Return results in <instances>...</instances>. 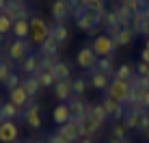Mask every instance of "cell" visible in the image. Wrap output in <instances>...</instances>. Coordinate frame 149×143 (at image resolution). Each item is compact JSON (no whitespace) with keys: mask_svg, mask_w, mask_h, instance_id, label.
I'll return each instance as SVG.
<instances>
[{"mask_svg":"<svg viewBox=\"0 0 149 143\" xmlns=\"http://www.w3.org/2000/svg\"><path fill=\"white\" fill-rule=\"evenodd\" d=\"M104 13H106V11H95V9H89V7H84V4H80V7L74 11L76 26H78L80 30H84V33L95 35V28L102 24Z\"/></svg>","mask_w":149,"mask_h":143,"instance_id":"cell-1","label":"cell"},{"mask_svg":"<svg viewBox=\"0 0 149 143\" xmlns=\"http://www.w3.org/2000/svg\"><path fill=\"white\" fill-rule=\"evenodd\" d=\"M91 48L97 54V59H112L117 46H115V39L108 37V35H97L93 39V43H91Z\"/></svg>","mask_w":149,"mask_h":143,"instance_id":"cell-2","label":"cell"},{"mask_svg":"<svg viewBox=\"0 0 149 143\" xmlns=\"http://www.w3.org/2000/svg\"><path fill=\"white\" fill-rule=\"evenodd\" d=\"M48 37H50V26L45 24V20L43 18H37V15L30 18V35H28L30 43L41 46Z\"/></svg>","mask_w":149,"mask_h":143,"instance_id":"cell-3","label":"cell"},{"mask_svg":"<svg viewBox=\"0 0 149 143\" xmlns=\"http://www.w3.org/2000/svg\"><path fill=\"white\" fill-rule=\"evenodd\" d=\"M106 95H108V98H112V100H117V102H121V104L125 106L127 102H130V83L112 78L110 87L106 89Z\"/></svg>","mask_w":149,"mask_h":143,"instance_id":"cell-4","label":"cell"},{"mask_svg":"<svg viewBox=\"0 0 149 143\" xmlns=\"http://www.w3.org/2000/svg\"><path fill=\"white\" fill-rule=\"evenodd\" d=\"M28 54H30V41H26V39H13L7 48V57L11 61H17V63H22Z\"/></svg>","mask_w":149,"mask_h":143,"instance_id":"cell-5","label":"cell"},{"mask_svg":"<svg viewBox=\"0 0 149 143\" xmlns=\"http://www.w3.org/2000/svg\"><path fill=\"white\" fill-rule=\"evenodd\" d=\"M76 63H78L82 69L93 72L95 65H97V54L93 52V48H91V46H84V48H80V52L76 54Z\"/></svg>","mask_w":149,"mask_h":143,"instance_id":"cell-6","label":"cell"},{"mask_svg":"<svg viewBox=\"0 0 149 143\" xmlns=\"http://www.w3.org/2000/svg\"><path fill=\"white\" fill-rule=\"evenodd\" d=\"M22 119L26 121V126H30V128H35V130L41 128V104L30 102L26 109L22 111Z\"/></svg>","mask_w":149,"mask_h":143,"instance_id":"cell-7","label":"cell"},{"mask_svg":"<svg viewBox=\"0 0 149 143\" xmlns=\"http://www.w3.org/2000/svg\"><path fill=\"white\" fill-rule=\"evenodd\" d=\"M2 13L7 15L13 24L17 22V20H28V7L24 2H11V0H9L7 7L2 9Z\"/></svg>","mask_w":149,"mask_h":143,"instance_id":"cell-8","label":"cell"},{"mask_svg":"<svg viewBox=\"0 0 149 143\" xmlns=\"http://www.w3.org/2000/svg\"><path fill=\"white\" fill-rule=\"evenodd\" d=\"M19 141V128L15 121H2L0 126V143H15Z\"/></svg>","mask_w":149,"mask_h":143,"instance_id":"cell-9","label":"cell"},{"mask_svg":"<svg viewBox=\"0 0 149 143\" xmlns=\"http://www.w3.org/2000/svg\"><path fill=\"white\" fill-rule=\"evenodd\" d=\"M102 104H104L106 113H108L115 121H123V115H125V106L121 104V102L108 98V95H104V100H102Z\"/></svg>","mask_w":149,"mask_h":143,"instance_id":"cell-10","label":"cell"},{"mask_svg":"<svg viewBox=\"0 0 149 143\" xmlns=\"http://www.w3.org/2000/svg\"><path fill=\"white\" fill-rule=\"evenodd\" d=\"M69 13H71V7H69L67 0H54L52 2V18H54L56 24H65Z\"/></svg>","mask_w":149,"mask_h":143,"instance_id":"cell-11","label":"cell"},{"mask_svg":"<svg viewBox=\"0 0 149 143\" xmlns=\"http://www.w3.org/2000/svg\"><path fill=\"white\" fill-rule=\"evenodd\" d=\"M54 95H56L61 102H65V104L74 100V91H71V78H69V80H56V85H54Z\"/></svg>","mask_w":149,"mask_h":143,"instance_id":"cell-12","label":"cell"},{"mask_svg":"<svg viewBox=\"0 0 149 143\" xmlns=\"http://www.w3.org/2000/svg\"><path fill=\"white\" fill-rule=\"evenodd\" d=\"M100 128H102V124H100V121H97V119H95V117L91 115V113L86 115V117H84V121H82V124L78 126V130H80V137H84V139L93 137V135H95V132L100 130Z\"/></svg>","mask_w":149,"mask_h":143,"instance_id":"cell-13","label":"cell"},{"mask_svg":"<svg viewBox=\"0 0 149 143\" xmlns=\"http://www.w3.org/2000/svg\"><path fill=\"white\" fill-rule=\"evenodd\" d=\"M9 102H11V104H15L17 109L24 111V109L30 104V98H28V93L22 89V87H15V89L9 91Z\"/></svg>","mask_w":149,"mask_h":143,"instance_id":"cell-14","label":"cell"},{"mask_svg":"<svg viewBox=\"0 0 149 143\" xmlns=\"http://www.w3.org/2000/svg\"><path fill=\"white\" fill-rule=\"evenodd\" d=\"M52 119H54L56 128H58V126H65V124H69V121H71V111H69V106L65 104V102H61V104L54 109Z\"/></svg>","mask_w":149,"mask_h":143,"instance_id":"cell-15","label":"cell"},{"mask_svg":"<svg viewBox=\"0 0 149 143\" xmlns=\"http://www.w3.org/2000/svg\"><path fill=\"white\" fill-rule=\"evenodd\" d=\"M17 117H22V109H17L11 102H2L0 104V119L2 121H13Z\"/></svg>","mask_w":149,"mask_h":143,"instance_id":"cell-16","label":"cell"},{"mask_svg":"<svg viewBox=\"0 0 149 143\" xmlns=\"http://www.w3.org/2000/svg\"><path fill=\"white\" fill-rule=\"evenodd\" d=\"M115 13H117V20H119V26H121V28H130V26H132L134 11H132L130 7H125V4H119V7L115 9Z\"/></svg>","mask_w":149,"mask_h":143,"instance_id":"cell-17","label":"cell"},{"mask_svg":"<svg viewBox=\"0 0 149 143\" xmlns=\"http://www.w3.org/2000/svg\"><path fill=\"white\" fill-rule=\"evenodd\" d=\"M56 132H58L63 139H67L69 143H76V141H80V130H78V126L76 124H65V126H58L56 128Z\"/></svg>","mask_w":149,"mask_h":143,"instance_id":"cell-18","label":"cell"},{"mask_svg":"<svg viewBox=\"0 0 149 143\" xmlns=\"http://www.w3.org/2000/svg\"><path fill=\"white\" fill-rule=\"evenodd\" d=\"M19 67L26 72V76H35L39 72V52H30L28 57L19 63Z\"/></svg>","mask_w":149,"mask_h":143,"instance_id":"cell-19","label":"cell"},{"mask_svg":"<svg viewBox=\"0 0 149 143\" xmlns=\"http://www.w3.org/2000/svg\"><path fill=\"white\" fill-rule=\"evenodd\" d=\"M89 74H91V85H93L95 89H100V91H106V89L110 87V83H112V78H110V76L102 74V72H97V69L89 72Z\"/></svg>","mask_w":149,"mask_h":143,"instance_id":"cell-20","label":"cell"},{"mask_svg":"<svg viewBox=\"0 0 149 143\" xmlns=\"http://www.w3.org/2000/svg\"><path fill=\"white\" fill-rule=\"evenodd\" d=\"M132 28H134L136 35H145L149 37V20L143 18V11L134 13V20H132Z\"/></svg>","mask_w":149,"mask_h":143,"instance_id":"cell-21","label":"cell"},{"mask_svg":"<svg viewBox=\"0 0 149 143\" xmlns=\"http://www.w3.org/2000/svg\"><path fill=\"white\" fill-rule=\"evenodd\" d=\"M136 76V69H134V65H130V63H123L119 65V67L115 69V78L117 80H125V83H132V78Z\"/></svg>","mask_w":149,"mask_h":143,"instance_id":"cell-22","label":"cell"},{"mask_svg":"<svg viewBox=\"0 0 149 143\" xmlns=\"http://www.w3.org/2000/svg\"><path fill=\"white\" fill-rule=\"evenodd\" d=\"M19 87H22V89L28 93V98H30V100H33L35 95L39 93V89H41L37 76H26V78H22V85H19Z\"/></svg>","mask_w":149,"mask_h":143,"instance_id":"cell-23","label":"cell"},{"mask_svg":"<svg viewBox=\"0 0 149 143\" xmlns=\"http://www.w3.org/2000/svg\"><path fill=\"white\" fill-rule=\"evenodd\" d=\"M58 41L56 39H52V37H48L43 43L39 46V54L41 57H56V52H58Z\"/></svg>","mask_w":149,"mask_h":143,"instance_id":"cell-24","label":"cell"},{"mask_svg":"<svg viewBox=\"0 0 149 143\" xmlns=\"http://www.w3.org/2000/svg\"><path fill=\"white\" fill-rule=\"evenodd\" d=\"M50 37L56 39L58 43H65L69 39V28L65 24H54V26H50Z\"/></svg>","mask_w":149,"mask_h":143,"instance_id":"cell-25","label":"cell"},{"mask_svg":"<svg viewBox=\"0 0 149 143\" xmlns=\"http://www.w3.org/2000/svg\"><path fill=\"white\" fill-rule=\"evenodd\" d=\"M13 35L15 39H26L30 35V20H17L13 24Z\"/></svg>","mask_w":149,"mask_h":143,"instance_id":"cell-26","label":"cell"},{"mask_svg":"<svg viewBox=\"0 0 149 143\" xmlns=\"http://www.w3.org/2000/svg\"><path fill=\"white\" fill-rule=\"evenodd\" d=\"M50 74H52L56 80H69V76H71V67H69L67 63H65V61H58Z\"/></svg>","mask_w":149,"mask_h":143,"instance_id":"cell-27","label":"cell"},{"mask_svg":"<svg viewBox=\"0 0 149 143\" xmlns=\"http://www.w3.org/2000/svg\"><path fill=\"white\" fill-rule=\"evenodd\" d=\"M89 113L93 115L102 126H104V121L110 119V115L106 113V109H104V104H102V102H100V104H89Z\"/></svg>","mask_w":149,"mask_h":143,"instance_id":"cell-28","label":"cell"},{"mask_svg":"<svg viewBox=\"0 0 149 143\" xmlns=\"http://www.w3.org/2000/svg\"><path fill=\"white\" fill-rule=\"evenodd\" d=\"M11 72H13V61L4 54V57L0 59V85L7 83V78L11 76Z\"/></svg>","mask_w":149,"mask_h":143,"instance_id":"cell-29","label":"cell"},{"mask_svg":"<svg viewBox=\"0 0 149 143\" xmlns=\"http://www.w3.org/2000/svg\"><path fill=\"white\" fill-rule=\"evenodd\" d=\"M134 39H136L134 28H132V26H130V28H123L121 33H119V37L115 39V46H117V48H119V46H130Z\"/></svg>","mask_w":149,"mask_h":143,"instance_id":"cell-30","label":"cell"},{"mask_svg":"<svg viewBox=\"0 0 149 143\" xmlns=\"http://www.w3.org/2000/svg\"><path fill=\"white\" fill-rule=\"evenodd\" d=\"M141 115H143V113H134V111H127V109H125V115H123V126H125V128H134V130H138Z\"/></svg>","mask_w":149,"mask_h":143,"instance_id":"cell-31","label":"cell"},{"mask_svg":"<svg viewBox=\"0 0 149 143\" xmlns=\"http://www.w3.org/2000/svg\"><path fill=\"white\" fill-rule=\"evenodd\" d=\"M37 80H39V87L41 89H50V87H52L54 89V85H56V78L52 74H50V72H37Z\"/></svg>","mask_w":149,"mask_h":143,"instance_id":"cell-32","label":"cell"},{"mask_svg":"<svg viewBox=\"0 0 149 143\" xmlns=\"http://www.w3.org/2000/svg\"><path fill=\"white\" fill-rule=\"evenodd\" d=\"M97 72H102V74L110 76V78H115V69H112V59H97V65H95Z\"/></svg>","mask_w":149,"mask_h":143,"instance_id":"cell-33","label":"cell"},{"mask_svg":"<svg viewBox=\"0 0 149 143\" xmlns=\"http://www.w3.org/2000/svg\"><path fill=\"white\" fill-rule=\"evenodd\" d=\"M58 61V57H41L39 54V72H52Z\"/></svg>","mask_w":149,"mask_h":143,"instance_id":"cell-34","label":"cell"},{"mask_svg":"<svg viewBox=\"0 0 149 143\" xmlns=\"http://www.w3.org/2000/svg\"><path fill=\"white\" fill-rule=\"evenodd\" d=\"M125 126H123V124H112V128H110V137H112V139H127V135H125Z\"/></svg>","mask_w":149,"mask_h":143,"instance_id":"cell-35","label":"cell"},{"mask_svg":"<svg viewBox=\"0 0 149 143\" xmlns=\"http://www.w3.org/2000/svg\"><path fill=\"white\" fill-rule=\"evenodd\" d=\"M0 33H2V35L13 33V22H11V20H9L2 11H0Z\"/></svg>","mask_w":149,"mask_h":143,"instance_id":"cell-36","label":"cell"},{"mask_svg":"<svg viewBox=\"0 0 149 143\" xmlns=\"http://www.w3.org/2000/svg\"><path fill=\"white\" fill-rule=\"evenodd\" d=\"M102 24H106V28H112V26H117V24H119L115 9H112V11H106V13H104V20H102Z\"/></svg>","mask_w":149,"mask_h":143,"instance_id":"cell-37","label":"cell"},{"mask_svg":"<svg viewBox=\"0 0 149 143\" xmlns=\"http://www.w3.org/2000/svg\"><path fill=\"white\" fill-rule=\"evenodd\" d=\"M71 91H74V95H78V98H80V95L86 91V83H84L82 78H76V80H71Z\"/></svg>","mask_w":149,"mask_h":143,"instance_id":"cell-38","label":"cell"},{"mask_svg":"<svg viewBox=\"0 0 149 143\" xmlns=\"http://www.w3.org/2000/svg\"><path fill=\"white\" fill-rule=\"evenodd\" d=\"M19 85H22V78L17 76V72H11V76L7 78V83L2 87H7V91H11V89H15V87H19Z\"/></svg>","mask_w":149,"mask_h":143,"instance_id":"cell-39","label":"cell"},{"mask_svg":"<svg viewBox=\"0 0 149 143\" xmlns=\"http://www.w3.org/2000/svg\"><path fill=\"white\" fill-rule=\"evenodd\" d=\"M125 109L127 111H134V113H145V104H143V102L141 100H130V102H127V104H125Z\"/></svg>","mask_w":149,"mask_h":143,"instance_id":"cell-40","label":"cell"},{"mask_svg":"<svg viewBox=\"0 0 149 143\" xmlns=\"http://www.w3.org/2000/svg\"><path fill=\"white\" fill-rule=\"evenodd\" d=\"M134 69H136V76H141V78H147L149 76V63H145V61H138L134 65Z\"/></svg>","mask_w":149,"mask_h":143,"instance_id":"cell-41","label":"cell"},{"mask_svg":"<svg viewBox=\"0 0 149 143\" xmlns=\"http://www.w3.org/2000/svg\"><path fill=\"white\" fill-rule=\"evenodd\" d=\"M138 132H141V135H147V132H149V111H145V113L141 115V124H138Z\"/></svg>","mask_w":149,"mask_h":143,"instance_id":"cell-42","label":"cell"},{"mask_svg":"<svg viewBox=\"0 0 149 143\" xmlns=\"http://www.w3.org/2000/svg\"><path fill=\"white\" fill-rule=\"evenodd\" d=\"M84 7L95 9V11H104V0H84Z\"/></svg>","mask_w":149,"mask_h":143,"instance_id":"cell-43","label":"cell"},{"mask_svg":"<svg viewBox=\"0 0 149 143\" xmlns=\"http://www.w3.org/2000/svg\"><path fill=\"white\" fill-rule=\"evenodd\" d=\"M45 143H69V141L63 139L58 132H52V135H48V141H45Z\"/></svg>","mask_w":149,"mask_h":143,"instance_id":"cell-44","label":"cell"},{"mask_svg":"<svg viewBox=\"0 0 149 143\" xmlns=\"http://www.w3.org/2000/svg\"><path fill=\"white\" fill-rule=\"evenodd\" d=\"M141 61L149 63V37H147V41H145V48H143V52H141Z\"/></svg>","mask_w":149,"mask_h":143,"instance_id":"cell-45","label":"cell"},{"mask_svg":"<svg viewBox=\"0 0 149 143\" xmlns=\"http://www.w3.org/2000/svg\"><path fill=\"white\" fill-rule=\"evenodd\" d=\"M141 102H143V104H145V109L149 111V91H145V93H143V98H141Z\"/></svg>","mask_w":149,"mask_h":143,"instance_id":"cell-46","label":"cell"},{"mask_svg":"<svg viewBox=\"0 0 149 143\" xmlns=\"http://www.w3.org/2000/svg\"><path fill=\"white\" fill-rule=\"evenodd\" d=\"M106 143H125V139H123V141H121V139H112V137H110V139H108V141H106Z\"/></svg>","mask_w":149,"mask_h":143,"instance_id":"cell-47","label":"cell"},{"mask_svg":"<svg viewBox=\"0 0 149 143\" xmlns=\"http://www.w3.org/2000/svg\"><path fill=\"white\" fill-rule=\"evenodd\" d=\"M7 2H9V0H0V11H2V9L7 7Z\"/></svg>","mask_w":149,"mask_h":143,"instance_id":"cell-48","label":"cell"},{"mask_svg":"<svg viewBox=\"0 0 149 143\" xmlns=\"http://www.w3.org/2000/svg\"><path fill=\"white\" fill-rule=\"evenodd\" d=\"M130 2H134V0H119V4H130Z\"/></svg>","mask_w":149,"mask_h":143,"instance_id":"cell-49","label":"cell"},{"mask_svg":"<svg viewBox=\"0 0 149 143\" xmlns=\"http://www.w3.org/2000/svg\"><path fill=\"white\" fill-rule=\"evenodd\" d=\"M28 143H45L43 139H33V141H28Z\"/></svg>","mask_w":149,"mask_h":143,"instance_id":"cell-50","label":"cell"},{"mask_svg":"<svg viewBox=\"0 0 149 143\" xmlns=\"http://www.w3.org/2000/svg\"><path fill=\"white\" fill-rule=\"evenodd\" d=\"M78 143H93V141H91V139H80Z\"/></svg>","mask_w":149,"mask_h":143,"instance_id":"cell-51","label":"cell"},{"mask_svg":"<svg viewBox=\"0 0 149 143\" xmlns=\"http://www.w3.org/2000/svg\"><path fill=\"white\" fill-rule=\"evenodd\" d=\"M2 41H4V35H2V33H0V43H2Z\"/></svg>","mask_w":149,"mask_h":143,"instance_id":"cell-52","label":"cell"},{"mask_svg":"<svg viewBox=\"0 0 149 143\" xmlns=\"http://www.w3.org/2000/svg\"><path fill=\"white\" fill-rule=\"evenodd\" d=\"M145 137H147V139H149V132H147V135H145Z\"/></svg>","mask_w":149,"mask_h":143,"instance_id":"cell-53","label":"cell"},{"mask_svg":"<svg viewBox=\"0 0 149 143\" xmlns=\"http://www.w3.org/2000/svg\"><path fill=\"white\" fill-rule=\"evenodd\" d=\"M15 143H24V141H15Z\"/></svg>","mask_w":149,"mask_h":143,"instance_id":"cell-54","label":"cell"},{"mask_svg":"<svg viewBox=\"0 0 149 143\" xmlns=\"http://www.w3.org/2000/svg\"><path fill=\"white\" fill-rule=\"evenodd\" d=\"M0 126H2V119H0Z\"/></svg>","mask_w":149,"mask_h":143,"instance_id":"cell-55","label":"cell"},{"mask_svg":"<svg viewBox=\"0 0 149 143\" xmlns=\"http://www.w3.org/2000/svg\"><path fill=\"white\" fill-rule=\"evenodd\" d=\"M22 2H26V0H22Z\"/></svg>","mask_w":149,"mask_h":143,"instance_id":"cell-56","label":"cell"}]
</instances>
